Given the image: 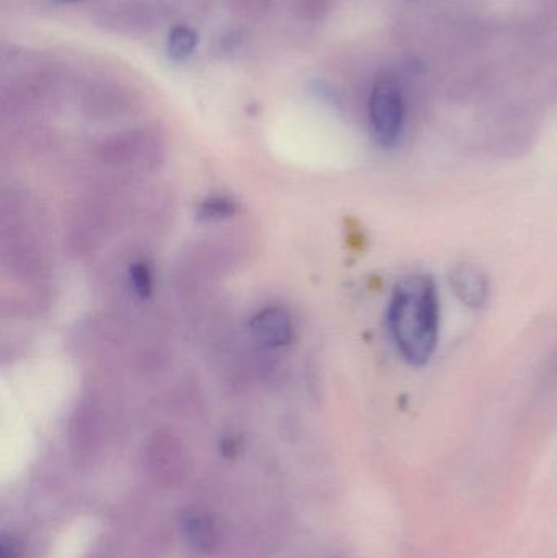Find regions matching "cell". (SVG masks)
Listing matches in <instances>:
<instances>
[{
	"label": "cell",
	"mask_w": 557,
	"mask_h": 558,
	"mask_svg": "<svg viewBox=\"0 0 557 558\" xmlns=\"http://www.w3.org/2000/svg\"><path fill=\"white\" fill-rule=\"evenodd\" d=\"M388 325L402 360L425 366L440 337V299L434 279L427 275L402 278L392 291Z\"/></svg>",
	"instance_id": "cell-1"
},
{
	"label": "cell",
	"mask_w": 557,
	"mask_h": 558,
	"mask_svg": "<svg viewBox=\"0 0 557 558\" xmlns=\"http://www.w3.org/2000/svg\"><path fill=\"white\" fill-rule=\"evenodd\" d=\"M370 124L376 143L395 147L404 133L405 100L401 85L391 77L382 78L373 88L368 105Z\"/></svg>",
	"instance_id": "cell-2"
},
{
	"label": "cell",
	"mask_w": 557,
	"mask_h": 558,
	"mask_svg": "<svg viewBox=\"0 0 557 558\" xmlns=\"http://www.w3.org/2000/svg\"><path fill=\"white\" fill-rule=\"evenodd\" d=\"M162 153V141L149 130L114 134L100 147L101 160L118 169H149L159 162Z\"/></svg>",
	"instance_id": "cell-3"
},
{
	"label": "cell",
	"mask_w": 557,
	"mask_h": 558,
	"mask_svg": "<svg viewBox=\"0 0 557 558\" xmlns=\"http://www.w3.org/2000/svg\"><path fill=\"white\" fill-rule=\"evenodd\" d=\"M251 333L261 347L281 350L293 340L294 325L290 312L280 305H268L252 317Z\"/></svg>",
	"instance_id": "cell-4"
},
{
	"label": "cell",
	"mask_w": 557,
	"mask_h": 558,
	"mask_svg": "<svg viewBox=\"0 0 557 558\" xmlns=\"http://www.w3.org/2000/svg\"><path fill=\"white\" fill-rule=\"evenodd\" d=\"M450 284L457 298L467 307L481 308L489 295V284L480 268L473 265H460L450 275Z\"/></svg>",
	"instance_id": "cell-5"
},
{
	"label": "cell",
	"mask_w": 557,
	"mask_h": 558,
	"mask_svg": "<svg viewBox=\"0 0 557 558\" xmlns=\"http://www.w3.org/2000/svg\"><path fill=\"white\" fill-rule=\"evenodd\" d=\"M186 539L192 544L193 549L199 553H211L218 546V531H216L215 523L209 520L205 514H193L186 518L185 526Z\"/></svg>",
	"instance_id": "cell-6"
},
{
	"label": "cell",
	"mask_w": 557,
	"mask_h": 558,
	"mask_svg": "<svg viewBox=\"0 0 557 558\" xmlns=\"http://www.w3.org/2000/svg\"><path fill=\"white\" fill-rule=\"evenodd\" d=\"M198 46V35L190 26L179 25L172 28L167 39V52L175 62H185Z\"/></svg>",
	"instance_id": "cell-7"
},
{
	"label": "cell",
	"mask_w": 557,
	"mask_h": 558,
	"mask_svg": "<svg viewBox=\"0 0 557 558\" xmlns=\"http://www.w3.org/2000/svg\"><path fill=\"white\" fill-rule=\"evenodd\" d=\"M234 213L235 203L226 196H215L199 206V218L206 221H221V219L231 218Z\"/></svg>",
	"instance_id": "cell-8"
},
{
	"label": "cell",
	"mask_w": 557,
	"mask_h": 558,
	"mask_svg": "<svg viewBox=\"0 0 557 558\" xmlns=\"http://www.w3.org/2000/svg\"><path fill=\"white\" fill-rule=\"evenodd\" d=\"M130 281L131 286H133L136 294H140L141 298H147L153 292V274H150L149 267L143 262L140 264H134L133 267L130 268Z\"/></svg>",
	"instance_id": "cell-9"
},
{
	"label": "cell",
	"mask_w": 557,
	"mask_h": 558,
	"mask_svg": "<svg viewBox=\"0 0 557 558\" xmlns=\"http://www.w3.org/2000/svg\"><path fill=\"white\" fill-rule=\"evenodd\" d=\"M329 10V0H296L298 15L303 20H319Z\"/></svg>",
	"instance_id": "cell-10"
},
{
	"label": "cell",
	"mask_w": 557,
	"mask_h": 558,
	"mask_svg": "<svg viewBox=\"0 0 557 558\" xmlns=\"http://www.w3.org/2000/svg\"><path fill=\"white\" fill-rule=\"evenodd\" d=\"M20 556V547L16 541L3 537L0 543V558H16Z\"/></svg>",
	"instance_id": "cell-11"
},
{
	"label": "cell",
	"mask_w": 557,
	"mask_h": 558,
	"mask_svg": "<svg viewBox=\"0 0 557 558\" xmlns=\"http://www.w3.org/2000/svg\"><path fill=\"white\" fill-rule=\"evenodd\" d=\"M56 2L74 3L78 2V0H56Z\"/></svg>",
	"instance_id": "cell-12"
}]
</instances>
